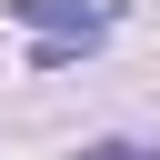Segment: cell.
Masks as SVG:
<instances>
[{
	"label": "cell",
	"mask_w": 160,
	"mask_h": 160,
	"mask_svg": "<svg viewBox=\"0 0 160 160\" xmlns=\"http://www.w3.org/2000/svg\"><path fill=\"white\" fill-rule=\"evenodd\" d=\"M100 160H160V150H120V140H110V150H100Z\"/></svg>",
	"instance_id": "obj_1"
}]
</instances>
